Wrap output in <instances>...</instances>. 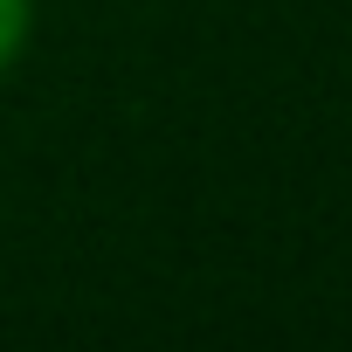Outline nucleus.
Here are the masks:
<instances>
[{
	"label": "nucleus",
	"instance_id": "f257e3e1",
	"mask_svg": "<svg viewBox=\"0 0 352 352\" xmlns=\"http://www.w3.org/2000/svg\"><path fill=\"white\" fill-rule=\"evenodd\" d=\"M28 35H35V0H0V76L28 56Z\"/></svg>",
	"mask_w": 352,
	"mask_h": 352
}]
</instances>
